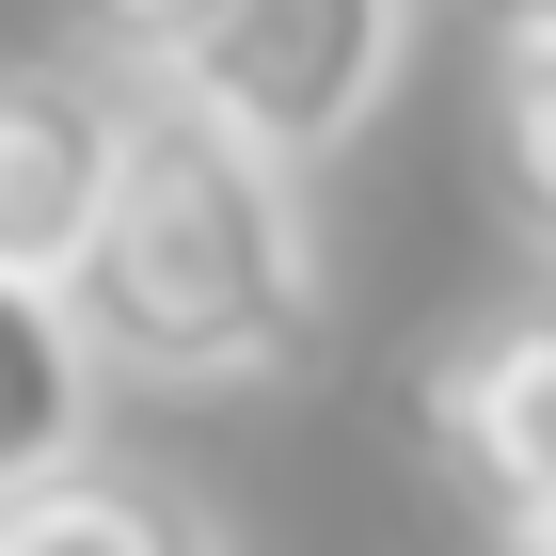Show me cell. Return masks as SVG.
I'll return each instance as SVG.
<instances>
[{
	"instance_id": "obj_1",
	"label": "cell",
	"mask_w": 556,
	"mask_h": 556,
	"mask_svg": "<svg viewBox=\"0 0 556 556\" xmlns=\"http://www.w3.org/2000/svg\"><path fill=\"white\" fill-rule=\"evenodd\" d=\"M96 366L175 397H239V382H302L318 366V223L302 175H270L255 143H223L191 96H128V160L96 207L80 270H64Z\"/></svg>"
},
{
	"instance_id": "obj_2",
	"label": "cell",
	"mask_w": 556,
	"mask_h": 556,
	"mask_svg": "<svg viewBox=\"0 0 556 556\" xmlns=\"http://www.w3.org/2000/svg\"><path fill=\"white\" fill-rule=\"evenodd\" d=\"M397 48H414V0H223L207 33L160 64V96H191L270 175H318L397 96Z\"/></svg>"
},
{
	"instance_id": "obj_3",
	"label": "cell",
	"mask_w": 556,
	"mask_h": 556,
	"mask_svg": "<svg viewBox=\"0 0 556 556\" xmlns=\"http://www.w3.org/2000/svg\"><path fill=\"white\" fill-rule=\"evenodd\" d=\"M112 160H128V80L96 64H0V270L16 287H64L112 207Z\"/></svg>"
},
{
	"instance_id": "obj_4",
	"label": "cell",
	"mask_w": 556,
	"mask_h": 556,
	"mask_svg": "<svg viewBox=\"0 0 556 556\" xmlns=\"http://www.w3.org/2000/svg\"><path fill=\"white\" fill-rule=\"evenodd\" d=\"M429 445L493 525H556V302H509L429 366Z\"/></svg>"
},
{
	"instance_id": "obj_5",
	"label": "cell",
	"mask_w": 556,
	"mask_h": 556,
	"mask_svg": "<svg viewBox=\"0 0 556 556\" xmlns=\"http://www.w3.org/2000/svg\"><path fill=\"white\" fill-rule=\"evenodd\" d=\"M96 462V350L64 318V287H16L0 270V493Z\"/></svg>"
},
{
	"instance_id": "obj_6",
	"label": "cell",
	"mask_w": 556,
	"mask_h": 556,
	"mask_svg": "<svg viewBox=\"0 0 556 556\" xmlns=\"http://www.w3.org/2000/svg\"><path fill=\"white\" fill-rule=\"evenodd\" d=\"M0 556H223V525L128 462H64L33 493H0Z\"/></svg>"
},
{
	"instance_id": "obj_7",
	"label": "cell",
	"mask_w": 556,
	"mask_h": 556,
	"mask_svg": "<svg viewBox=\"0 0 556 556\" xmlns=\"http://www.w3.org/2000/svg\"><path fill=\"white\" fill-rule=\"evenodd\" d=\"M493 207H509V239L556 270V48H509V64H493Z\"/></svg>"
},
{
	"instance_id": "obj_8",
	"label": "cell",
	"mask_w": 556,
	"mask_h": 556,
	"mask_svg": "<svg viewBox=\"0 0 556 556\" xmlns=\"http://www.w3.org/2000/svg\"><path fill=\"white\" fill-rule=\"evenodd\" d=\"M207 16H223V0H96V33H112V48H143V64H175Z\"/></svg>"
},
{
	"instance_id": "obj_9",
	"label": "cell",
	"mask_w": 556,
	"mask_h": 556,
	"mask_svg": "<svg viewBox=\"0 0 556 556\" xmlns=\"http://www.w3.org/2000/svg\"><path fill=\"white\" fill-rule=\"evenodd\" d=\"M493 16V48H556V0H477Z\"/></svg>"
},
{
	"instance_id": "obj_10",
	"label": "cell",
	"mask_w": 556,
	"mask_h": 556,
	"mask_svg": "<svg viewBox=\"0 0 556 556\" xmlns=\"http://www.w3.org/2000/svg\"><path fill=\"white\" fill-rule=\"evenodd\" d=\"M509 556H556V525H509Z\"/></svg>"
}]
</instances>
